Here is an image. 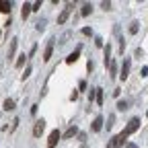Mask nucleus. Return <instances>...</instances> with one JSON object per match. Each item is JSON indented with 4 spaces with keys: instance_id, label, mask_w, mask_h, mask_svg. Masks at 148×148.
Wrapping results in <instances>:
<instances>
[{
    "instance_id": "b1692460",
    "label": "nucleus",
    "mask_w": 148,
    "mask_h": 148,
    "mask_svg": "<svg viewBox=\"0 0 148 148\" xmlns=\"http://www.w3.org/2000/svg\"><path fill=\"white\" fill-rule=\"evenodd\" d=\"M29 76H31V66H27V68H25V74H23V76H21V78L25 80V78H29Z\"/></svg>"
},
{
    "instance_id": "7ed1b4c3",
    "label": "nucleus",
    "mask_w": 148,
    "mask_h": 148,
    "mask_svg": "<svg viewBox=\"0 0 148 148\" xmlns=\"http://www.w3.org/2000/svg\"><path fill=\"white\" fill-rule=\"evenodd\" d=\"M123 142H125V136H123V134H117V136H113V138L109 140L107 148H119V146H121Z\"/></svg>"
},
{
    "instance_id": "473e14b6",
    "label": "nucleus",
    "mask_w": 148,
    "mask_h": 148,
    "mask_svg": "<svg viewBox=\"0 0 148 148\" xmlns=\"http://www.w3.org/2000/svg\"><path fill=\"white\" fill-rule=\"evenodd\" d=\"M142 56H144V51H142V49L138 47V49H136V58H142Z\"/></svg>"
},
{
    "instance_id": "20e7f679",
    "label": "nucleus",
    "mask_w": 148,
    "mask_h": 148,
    "mask_svg": "<svg viewBox=\"0 0 148 148\" xmlns=\"http://www.w3.org/2000/svg\"><path fill=\"white\" fill-rule=\"evenodd\" d=\"M130 68H132V62H130V58H125L123 64H121V74H119L121 80H127V76H130Z\"/></svg>"
},
{
    "instance_id": "0eeeda50",
    "label": "nucleus",
    "mask_w": 148,
    "mask_h": 148,
    "mask_svg": "<svg viewBox=\"0 0 148 148\" xmlns=\"http://www.w3.org/2000/svg\"><path fill=\"white\" fill-rule=\"evenodd\" d=\"M74 136H78V127L76 125H70L68 130H66V132H64V140H70V138H74Z\"/></svg>"
},
{
    "instance_id": "cd10ccee",
    "label": "nucleus",
    "mask_w": 148,
    "mask_h": 148,
    "mask_svg": "<svg viewBox=\"0 0 148 148\" xmlns=\"http://www.w3.org/2000/svg\"><path fill=\"white\" fill-rule=\"evenodd\" d=\"M140 76H148V66H144V68L140 70Z\"/></svg>"
},
{
    "instance_id": "ddd939ff",
    "label": "nucleus",
    "mask_w": 148,
    "mask_h": 148,
    "mask_svg": "<svg viewBox=\"0 0 148 148\" xmlns=\"http://www.w3.org/2000/svg\"><path fill=\"white\" fill-rule=\"evenodd\" d=\"M31 10H33V8H31V4H29V2H25V4H23V8H21V16H23V21L29 16V12H31Z\"/></svg>"
},
{
    "instance_id": "a211bd4d",
    "label": "nucleus",
    "mask_w": 148,
    "mask_h": 148,
    "mask_svg": "<svg viewBox=\"0 0 148 148\" xmlns=\"http://www.w3.org/2000/svg\"><path fill=\"white\" fill-rule=\"evenodd\" d=\"M109 72H111V76H115V74H117V64H115V62L109 64Z\"/></svg>"
},
{
    "instance_id": "9b49d317",
    "label": "nucleus",
    "mask_w": 148,
    "mask_h": 148,
    "mask_svg": "<svg viewBox=\"0 0 148 148\" xmlns=\"http://www.w3.org/2000/svg\"><path fill=\"white\" fill-rule=\"evenodd\" d=\"M78 56H80V47H76V49H74V51L68 56V58H66V64H74V62L78 60Z\"/></svg>"
},
{
    "instance_id": "393cba45",
    "label": "nucleus",
    "mask_w": 148,
    "mask_h": 148,
    "mask_svg": "<svg viewBox=\"0 0 148 148\" xmlns=\"http://www.w3.org/2000/svg\"><path fill=\"white\" fill-rule=\"evenodd\" d=\"M82 35H92V29L90 27H82Z\"/></svg>"
},
{
    "instance_id": "f704fd0d",
    "label": "nucleus",
    "mask_w": 148,
    "mask_h": 148,
    "mask_svg": "<svg viewBox=\"0 0 148 148\" xmlns=\"http://www.w3.org/2000/svg\"><path fill=\"white\" fill-rule=\"evenodd\" d=\"M125 148H138V146H136L134 142H127V144H125Z\"/></svg>"
},
{
    "instance_id": "f3484780",
    "label": "nucleus",
    "mask_w": 148,
    "mask_h": 148,
    "mask_svg": "<svg viewBox=\"0 0 148 148\" xmlns=\"http://www.w3.org/2000/svg\"><path fill=\"white\" fill-rule=\"evenodd\" d=\"M97 105H103V88H97V95H95Z\"/></svg>"
},
{
    "instance_id": "1a4fd4ad",
    "label": "nucleus",
    "mask_w": 148,
    "mask_h": 148,
    "mask_svg": "<svg viewBox=\"0 0 148 148\" xmlns=\"http://www.w3.org/2000/svg\"><path fill=\"white\" fill-rule=\"evenodd\" d=\"M16 45H18V39H16V37H12V39H10V47H8V60H12V58H14V53H16Z\"/></svg>"
},
{
    "instance_id": "7c9ffc66",
    "label": "nucleus",
    "mask_w": 148,
    "mask_h": 148,
    "mask_svg": "<svg viewBox=\"0 0 148 148\" xmlns=\"http://www.w3.org/2000/svg\"><path fill=\"white\" fill-rule=\"evenodd\" d=\"M31 8H33V10H39V8H41V2H35V4H31Z\"/></svg>"
},
{
    "instance_id": "2f4dec72",
    "label": "nucleus",
    "mask_w": 148,
    "mask_h": 148,
    "mask_svg": "<svg viewBox=\"0 0 148 148\" xmlns=\"http://www.w3.org/2000/svg\"><path fill=\"white\" fill-rule=\"evenodd\" d=\"M70 99H72V101H76V99H78V90H74L72 95H70Z\"/></svg>"
},
{
    "instance_id": "423d86ee",
    "label": "nucleus",
    "mask_w": 148,
    "mask_h": 148,
    "mask_svg": "<svg viewBox=\"0 0 148 148\" xmlns=\"http://www.w3.org/2000/svg\"><path fill=\"white\" fill-rule=\"evenodd\" d=\"M43 130H45V121H43V119H37L35 125H33V136L39 138V136L43 134Z\"/></svg>"
},
{
    "instance_id": "5701e85b",
    "label": "nucleus",
    "mask_w": 148,
    "mask_h": 148,
    "mask_svg": "<svg viewBox=\"0 0 148 148\" xmlns=\"http://www.w3.org/2000/svg\"><path fill=\"white\" fill-rule=\"evenodd\" d=\"M45 29V21L41 18V21H37V31H43Z\"/></svg>"
},
{
    "instance_id": "4c0bfd02",
    "label": "nucleus",
    "mask_w": 148,
    "mask_h": 148,
    "mask_svg": "<svg viewBox=\"0 0 148 148\" xmlns=\"http://www.w3.org/2000/svg\"><path fill=\"white\" fill-rule=\"evenodd\" d=\"M0 37H2V33H0Z\"/></svg>"
},
{
    "instance_id": "c85d7f7f",
    "label": "nucleus",
    "mask_w": 148,
    "mask_h": 148,
    "mask_svg": "<svg viewBox=\"0 0 148 148\" xmlns=\"http://www.w3.org/2000/svg\"><path fill=\"white\" fill-rule=\"evenodd\" d=\"M78 140L84 142V140H86V134H84V132H78Z\"/></svg>"
},
{
    "instance_id": "4be33fe9",
    "label": "nucleus",
    "mask_w": 148,
    "mask_h": 148,
    "mask_svg": "<svg viewBox=\"0 0 148 148\" xmlns=\"http://www.w3.org/2000/svg\"><path fill=\"white\" fill-rule=\"evenodd\" d=\"M101 8H103V10H111V2H109V0H105V2H101Z\"/></svg>"
},
{
    "instance_id": "e433bc0d",
    "label": "nucleus",
    "mask_w": 148,
    "mask_h": 148,
    "mask_svg": "<svg viewBox=\"0 0 148 148\" xmlns=\"http://www.w3.org/2000/svg\"><path fill=\"white\" fill-rule=\"evenodd\" d=\"M146 117H148V111H146Z\"/></svg>"
},
{
    "instance_id": "6e6552de",
    "label": "nucleus",
    "mask_w": 148,
    "mask_h": 148,
    "mask_svg": "<svg viewBox=\"0 0 148 148\" xmlns=\"http://www.w3.org/2000/svg\"><path fill=\"white\" fill-rule=\"evenodd\" d=\"M51 53H53V39H49V41H47V45H45V51H43V62H47V60L51 58Z\"/></svg>"
},
{
    "instance_id": "2eb2a0df",
    "label": "nucleus",
    "mask_w": 148,
    "mask_h": 148,
    "mask_svg": "<svg viewBox=\"0 0 148 148\" xmlns=\"http://www.w3.org/2000/svg\"><path fill=\"white\" fill-rule=\"evenodd\" d=\"M25 62H27V56H25V53H21V56H18V60L14 62V66H16V68H23V66H25Z\"/></svg>"
},
{
    "instance_id": "c756f323",
    "label": "nucleus",
    "mask_w": 148,
    "mask_h": 148,
    "mask_svg": "<svg viewBox=\"0 0 148 148\" xmlns=\"http://www.w3.org/2000/svg\"><path fill=\"white\" fill-rule=\"evenodd\" d=\"M113 121H115V115H109V123H107V127L113 125Z\"/></svg>"
},
{
    "instance_id": "bb28decb",
    "label": "nucleus",
    "mask_w": 148,
    "mask_h": 148,
    "mask_svg": "<svg viewBox=\"0 0 148 148\" xmlns=\"http://www.w3.org/2000/svg\"><path fill=\"white\" fill-rule=\"evenodd\" d=\"M16 125H18V117H16V119H12V125H10V132H14V130H16Z\"/></svg>"
},
{
    "instance_id": "f8f14e48",
    "label": "nucleus",
    "mask_w": 148,
    "mask_h": 148,
    "mask_svg": "<svg viewBox=\"0 0 148 148\" xmlns=\"http://www.w3.org/2000/svg\"><path fill=\"white\" fill-rule=\"evenodd\" d=\"M10 6H12V2H6V0H0V12H4V14H10Z\"/></svg>"
},
{
    "instance_id": "6ab92c4d",
    "label": "nucleus",
    "mask_w": 148,
    "mask_h": 148,
    "mask_svg": "<svg viewBox=\"0 0 148 148\" xmlns=\"http://www.w3.org/2000/svg\"><path fill=\"white\" fill-rule=\"evenodd\" d=\"M127 31H130V33H132V35H136V33H138V23L134 21L132 25H130V29H127Z\"/></svg>"
},
{
    "instance_id": "72a5a7b5",
    "label": "nucleus",
    "mask_w": 148,
    "mask_h": 148,
    "mask_svg": "<svg viewBox=\"0 0 148 148\" xmlns=\"http://www.w3.org/2000/svg\"><path fill=\"white\" fill-rule=\"evenodd\" d=\"M92 68H95V64H92V62H90V60H88V64H86V70H88V72H90V70H92Z\"/></svg>"
},
{
    "instance_id": "a878e982",
    "label": "nucleus",
    "mask_w": 148,
    "mask_h": 148,
    "mask_svg": "<svg viewBox=\"0 0 148 148\" xmlns=\"http://www.w3.org/2000/svg\"><path fill=\"white\" fill-rule=\"evenodd\" d=\"M95 45L97 47H103V39H101V37H95Z\"/></svg>"
},
{
    "instance_id": "f03ea898",
    "label": "nucleus",
    "mask_w": 148,
    "mask_h": 148,
    "mask_svg": "<svg viewBox=\"0 0 148 148\" xmlns=\"http://www.w3.org/2000/svg\"><path fill=\"white\" fill-rule=\"evenodd\" d=\"M72 8H74V4H72V2H68V4H66V8H64V10L60 12V16H58V25H64V23L68 21V16H70Z\"/></svg>"
},
{
    "instance_id": "c9c22d12",
    "label": "nucleus",
    "mask_w": 148,
    "mask_h": 148,
    "mask_svg": "<svg viewBox=\"0 0 148 148\" xmlns=\"http://www.w3.org/2000/svg\"><path fill=\"white\" fill-rule=\"evenodd\" d=\"M80 148H86V146H84V144H82V146H80Z\"/></svg>"
},
{
    "instance_id": "4468645a",
    "label": "nucleus",
    "mask_w": 148,
    "mask_h": 148,
    "mask_svg": "<svg viewBox=\"0 0 148 148\" xmlns=\"http://www.w3.org/2000/svg\"><path fill=\"white\" fill-rule=\"evenodd\" d=\"M90 10H92V4H90V2H84V4H82V8H80V14H82V16H88V14H90Z\"/></svg>"
},
{
    "instance_id": "aec40b11",
    "label": "nucleus",
    "mask_w": 148,
    "mask_h": 148,
    "mask_svg": "<svg viewBox=\"0 0 148 148\" xmlns=\"http://www.w3.org/2000/svg\"><path fill=\"white\" fill-rule=\"evenodd\" d=\"M95 95H97V88H90V90H88V103L95 101Z\"/></svg>"
},
{
    "instance_id": "9d476101",
    "label": "nucleus",
    "mask_w": 148,
    "mask_h": 148,
    "mask_svg": "<svg viewBox=\"0 0 148 148\" xmlns=\"http://www.w3.org/2000/svg\"><path fill=\"white\" fill-rule=\"evenodd\" d=\"M90 127H92V132H101V127H103V117L97 115L95 119H92V125H90Z\"/></svg>"
},
{
    "instance_id": "dca6fc26",
    "label": "nucleus",
    "mask_w": 148,
    "mask_h": 148,
    "mask_svg": "<svg viewBox=\"0 0 148 148\" xmlns=\"http://www.w3.org/2000/svg\"><path fill=\"white\" fill-rule=\"evenodd\" d=\"M2 107H4V111H12V109H14V101H12V99H6Z\"/></svg>"
},
{
    "instance_id": "f257e3e1",
    "label": "nucleus",
    "mask_w": 148,
    "mask_h": 148,
    "mask_svg": "<svg viewBox=\"0 0 148 148\" xmlns=\"http://www.w3.org/2000/svg\"><path fill=\"white\" fill-rule=\"evenodd\" d=\"M138 127H140V117H132V119L127 121V125L123 127V132H121V134H123V136L127 138L130 134H134V132H138Z\"/></svg>"
},
{
    "instance_id": "412c9836",
    "label": "nucleus",
    "mask_w": 148,
    "mask_h": 148,
    "mask_svg": "<svg viewBox=\"0 0 148 148\" xmlns=\"http://www.w3.org/2000/svg\"><path fill=\"white\" fill-rule=\"evenodd\" d=\"M117 109L119 111H125L127 109V101H117Z\"/></svg>"
},
{
    "instance_id": "39448f33",
    "label": "nucleus",
    "mask_w": 148,
    "mask_h": 148,
    "mask_svg": "<svg viewBox=\"0 0 148 148\" xmlns=\"http://www.w3.org/2000/svg\"><path fill=\"white\" fill-rule=\"evenodd\" d=\"M60 138H62V134L58 132V130H53V132L49 134V140H47V148H56V144L60 142Z\"/></svg>"
}]
</instances>
